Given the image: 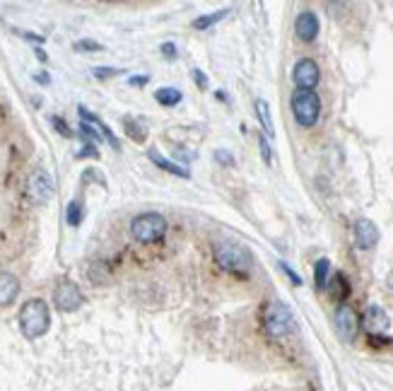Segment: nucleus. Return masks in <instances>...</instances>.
Returning <instances> with one entry per match:
<instances>
[{
    "instance_id": "19",
    "label": "nucleus",
    "mask_w": 393,
    "mask_h": 391,
    "mask_svg": "<svg viewBox=\"0 0 393 391\" xmlns=\"http://www.w3.org/2000/svg\"><path fill=\"white\" fill-rule=\"evenodd\" d=\"M328 273H331V261H328V258H319V261H316V268H314V280H316V287H319V290H326Z\"/></svg>"
},
{
    "instance_id": "30",
    "label": "nucleus",
    "mask_w": 393,
    "mask_h": 391,
    "mask_svg": "<svg viewBox=\"0 0 393 391\" xmlns=\"http://www.w3.org/2000/svg\"><path fill=\"white\" fill-rule=\"evenodd\" d=\"M147 80L150 78H145V76H138V78H131L128 83L133 85V88H143V85H147Z\"/></svg>"
},
{
    "instance_id": "12",
    "label": "nucleus",
    "mask_w": 393,
    "mask_h": 391,
    "mask_svg": "<svg viewBox=\"0 0 393 391\" xmlns=\"http://www.w3.org/2000/svg\"><path fill=\"white\" fill-rule=\"evenodd\" d=\"M379 241V229L374 225L372 220H367V217H360V220L355 222V244L357 249H372V246H377Z\"/></svg>"
},
{
    "instance_id": "11",
    "label": "nucleus",
    "mask_w": 393,
    "mask_h": 391,
    "mask_svg": "<svg viewBox=\"0 0 393 391\" xmlns=\"http://www.w3.org/2000/svg\"><path fill=\"white\" fill-rule=\"evenodd\" d=\"M294 32L302 42H314L319 37V17H316V13H311V10L299 13L297 20H294Z\"/></svg>"
},
{
    "instance_id": "32",
    "label": "nucleus",
    "mask_w": 393,
    "mask_h": 391,
    "mask_svg": "<svg viewBox=\"0 0 393 391\" xmlns=\"http://www.w3.org/2000/svg\"><path fill=\"white\" fill-rule=\"evenodd\" d=\"M386 285H389V287H391V290H393V271L389 273V278H386Z\"/></svg>"
},
{
    "instance_id": "16",
    "label": "nucleus",
    "mask_w": 393,
    "mask_h": 391,
    "mask_svg": "<svg viewBox=\"0 0 393 391\" xmlns=\"http://www.w3.org/2000/svg\"><path fill=\"white\" fill-rule=\"evenodd\" d=\"M256 116H258V124H261L265 138H273L275 136V128H273V116H270V107L265 100H256Z\"/></svg>"
},
{
    "instance_id": "26",
    "label": "nucleus",
    "mask_w": 393,
    "mask_h": 391,
    "mask_svg": "<svg viewBox=\"0 0 393 391\" xmlns=\"http://www.w3.org/2000/svg\"><path fill=\"white\" fill-rule=\"evenodd\" d=\"M261 155H263L265 164L273 162V150H270V145H268V138H263V136H261Z\"/></svg>"
},
{
    "instance_id": "20",
    "label": "nucleus",
    "mask_w": 393,
    "mask_h": 391,
    "mask_svg": "<svg viewBox=\"0 0 393 391\" xmlns=\"http://www.w3.org/2000/svg\"><path fill=\"white\" fill-rule=\"evenodd\" d=\"M83 215H85L83 203H78V200H71V203H68V210H66L68 225H71V227H80V222H83Z\"/></svg>"
},
{
    "instance_id": "7",
    "label": "nucleus",
    "mask_w": 393,
    "mask_h": 391,
    "mask_svg": "<svg viewBox=\"0 0 393 391\" xmlns=\"http://www.w3.org/2000/svg\"><path fill=\"white\" fill-rule=\"evenodd\" d=\"M54 304L66 314L78 312L80 304H83V292H80V287L71 283V280H61L54 290Z\"/></svg>"
},
{
    "instance_id": "4",
    "label": "nucleus",
    "mask_w": 393,
    "mask_h": 391,
    "mask_svg": "<svg viewBox=\"0 0 393 391\" xmlns=\"http://www.w3.org/2000/svg\"><path fill=\"white\" fill-rule=\"evenodd\" d=\"M131 234L140 244H152L167 234V217L159 212H143L131 222Z\"/></svg>"
},
{
    "instance_id": "29",
    "label": "nucleus",
    "mask_w": 393,
    "mask_h": 391,
    "mask_svg": "<svg viewBox=\"0 0 393 391\" xmlns=\"http://www.w3.org/2000/svg\"><path fill=\"white\" fill-rule=\"evenodd\" d=\"M193 78H195V83H198V88H203V90L207 88V78L200 71H193Z\"/></svg>"
},
{
    "instance_id": "8",
    "label": "nucleus",
    "mask_w": 393,
    "mask_h": 391,
    "mask_svg": "<svg viewBox=\"0 0 393 391\" xmlns=\"http://www.w3.org/2000/svg\"><path fill=\"white\" fill-rule=\"evenodd\" d=\"M333 321H335V329H338L340 338H345L348 343L355 341L357 333H360V316H357V312L350 304H340V307L335 309Z\"/></svg>"
},
{
    "instance_id": "22",
    "label": "nucleus",
    "mask_w": 393,
    "mask_h": 391,
    "mask_svg": "<svg viewBox=\"0 0 393 391\" xmlns=\"http://www.w3.org/2000/svg\"><path fill=\"white\" fill-rule=\"evenodd\" d=\"M75 51H85V54H92V51H102L99 42H92V39H83V42H75Z\"/></svg>"
},
{
    "instance_id": "28",
    "label": "nucleus",
    "mask_w": 393,
    "mask_h": 391,
    "mask_svg": "<svg viewBox=\"0 0 393 391\" xmlns=\"http://www.w3.org/2000/svg\"><path fill=\"white\" fill-rule=\"evenodd\" d=\"M162 56H164V59H176V44H171V42L162 44Z\"/></svg>"
},
{
    "instance_id": "3",
    "label": "nucleus",
    "mask_w": 393,
    "mask_h": 391,
    "mask_svg": "<svg viewBox=\"0 0 393 391\" xmlns=\"http://www.w3.org/2000/svg\"><path fill=\"white\" fill-rule=\"evenodd\" d=\"M292 116L302 128H314L321 116V100L314 90H294L292 92Z\"/></svg>"
},
{
    "instance_id": "18",
    "label": "nucleus",
    "mask_w": 393,
    "mask_h": 391,
    "mask_svg": "<svg viewBox=\"0 0 393 391\" xmlns=\"http://www.w3.org/2000/svg\"><path fill=\"white\" fill-rule=\"evenodd\" d=\"M229 10H217V13H210V15H200V17H195L193 20V30H198V32H205V30H210V27H215L217 22H222L224 17H227Z\"/></svg>"
},
{
    "instance_id": "9",
    "label": "nucleus",
    "mask_w": 393,
    "mask_h": 391,
    "mask_svg": "<svg viewBox=\"0 0 393 391\" xmlns=\"http://www.w3.org/2000/svg\"><path fill=\"white\" fill-rule=\"evenodd\" d=\"M292 80H294V85H297V90H314L321 80V71H319V66H316V61L302 59L294 63Z\"/></svg>"
},
{
    "instance_id": "5",
    "label": "nucleus",
    "mask_w": 393,
    "mask_h": 391,
    "mask_svg": "<svg viewBox=\"0 0 393 391\" xmlns=\"http://www.w3.org/2000/svg\"><path fill=\"white\" fill-rule=\"evenodd\" d=\"M263 326H265V333H268L270 338H285L287 333L292 331V326H294L292 309L287 307L285 302L273 300L268 307H265Z\"/></svg>"
},
{
    "instance_id": "6",
    "label": "nucleus",
    "mask_w": 393,
    "mask_h": 391,
    "mask_svg": "<svg viewBox=\"0 0 393 391\" xmlns=\"http://www.w3.org/2000/svg\"><path fill=\"white\" fill-rule=\"evenodd\" d=\"M54 196V179L46 169H37L27 181V198L34 205H46Z\"/></svg>"
},
{
    "instance_id": "23",
    "label": "nucleus",
    "mask_w": 393,
    "mask_h": 391,
    "mask_svg": "<svg viewBox=\"0 0 393 391\" xmlns=\"http://www.w3.org/2000/svg\"><path fill=\"white\" fill-rule=\"evenodd\" d=\"M212 157H215V162H217V164H222V167H234V157H232V152L222 150V148H219V150H215V155H212Z\"/></svg>"
},
{
    "instance_id": "10",
    "label": "nucleus",
    "mask_w": 393,
    "mask_h": 391,
    "mask_svg": "<svg viewBox=\"0 0 393 391\" xmlns=\"http://www.w3.org/2000/svg\"><path fill=\"white\" fill-rule=\"evenodd\" d=\"M362 326H364V331L369 333V338H381L389 331L391 319L381 307H369L362 316Z\"/></svg>"
},
{
    "instance_id": "15",
    "label": "nucleus",
    "mask_w": 393,
    "mask_h": 391,
    "mask_svg": "<svg viewBox=\"0 0 393 391\" xmlns=\"http://www.w3.org/2000/svg\"><path fill=\"white\" fill-rule=\"evenodd\" d=\"M147 155H150V160H152V162L159 167V169L169 172V174L179 176V179H191V172H188V169H183V167H179V164H174V162H169V160L159 157V152L155 150V148H152V150H150Z\"/></svg>"
},
{
    "instance_id": "14",
    "label": "nucleus",
    "mask_w": 393,
    "mask_h": 391,
    "mask_svg": "<svg viewBox=\"0 0 393 391\" xmlns=\"http://www.w3.org/2000/svg\"><path fill=\"white\" fill-rule=\"evenodd\" d=\"M326 290H328V295H331L335 302H345V300H348L350 283H348V278H345V273H335L333 278L328 280Z\"/></svg>"
},
{
    "instance_id": "2",
    "label": "nucleus",
    "mask_w": 393,
    "mask_h": 391,
    "mask_svg": "<svg viewBox=\"0 0 393 391\" xmlns=\"http://www.w3.org/2000/svg\"><path fill=\"white\" fill-rule=\"evenodd\" d=\"M51 326V312H49V304L44 300H39V297H34V300H27L22 304L20 309V329H22V336L27 338V341H37V338H42L46 331H49Z\"/></svg>"
},
{
    "instance_id": "21",
    "label": "nucleus",
    "mask_w": 393,
    "mask_h": 391,
    "mask_svg": "<svg viewBox=\"0 0 393 391\" xmlns=\"http://www.w3.org/2000/svg\"><path fill=\"white\" fill-rule=\"evenodd\" d=\"M80 133H83L85 138H87V140H92V145L102 140V133H99V131L92 128V126H90V124H85V121H83V124H80Z\"/></svg>"
},
{
    "instance_id": "13",
    "label": "nucleus",
    "mask_w": 393,
    "mask_h": 391,
    "mask_svg": "<svg viewBox=\"0 0 393 391\" xmlns=\"http://www.w3.org/2000/svg\"><path fill=\"white\" fill-rule=\"evenodd\" d=\"M20 295V280L13 273H0V307H8Z\"/></svg>"
},
{
    "instance_id": "1",
    "label": "nucleus",
    "mask_w": 393,
    "mask_h": 391,
    "mask_svg": "<svg viewBox=\"0 0 393 391\" xmlns=\"http://www.w3.org/2000/svg\"><path fill=\"white\" fill-rule=\"evenodd\" d=\"M212 256H215L219 268H224V271H229L234 275H241V278H246L253 266L251 251H248L246 246H241L239 241H217V244L212 246Z\"/></svg>"
},
{
    "instance_id": "24",
    "label": "nucleus",
    "mask_w": 393,
    "mask_h": 391,
    "mask_svg": "<svg viewBox=\"0 0 393 391\" xmlns=\"http://www.w3.org/2000/svg\"><path fill=\"white\" fill-rule=\"evenodd\" d=\"M51 124L56 126V131H59L61 136H66V138H71L73 133L71 131H68V126H66V121H63L61 116H51Z\"/></svg>"
},
{
    "instance_id": "17",
    "label": "nucleus",
    "mask_w": 393,
    "mask_h": 391,
    "mask_svg": "<svg viewBox=\"0 0 393 391\" xmlns=\"http://www.w3.org/2000/svg\"><path fill=\"white\" fill-rule=\"evenodd\" d=\"M155 100H157V104L171 109V107L181 104L183 95H181V90H176V88H159L155 92Z\"/></svg>"
},
{
    "instance_id": "27",
    "label": "nucleus",
    "mask_w": 393,
    "mask_h": 391,
    "mask_svg": "<svg viewBox=\"0 0 393 391\" xmlns=\"http://www.w3.org/2000/svg\"><path fill=\"white\" fill-rule=\"evenodd\" d=\"M121 71H116V68H97L95 71V78H99V80H107V78H114V76H119Z\"/></svg>"
},
{
    "instance_id": "25",
    "label": "nucleus",
    "mask_w": 393,
    "mask_h": 391,
    "mask_svg": "<svg viewBox=\"0 0 393 391\" xmlns=\"http://www.w3.org/2000/svg\"><path fill=\"white\" fill-rule=\"evenodd\" d=\"M280 268H282V271H285V275H287V278L292 280V285H302V278H299V275L292 271V268H290V263L280 261Z\"/></svg>"
},
{
    "instance_id": "31",
    "label": "nucleus",
    "mask_w": 393,
    "mask_h": 391,
    "mask_svg": "<svg viewBox=\"0 0 393 391\" xmlns=\"http://www.w3.org/2000/svg\"><path fill=\"white\" fill-rule=\"evenodd\" d=\"M37 59H39V61H46V54H44L42 49H37Z\"/></svg>"
}]
</instances>
